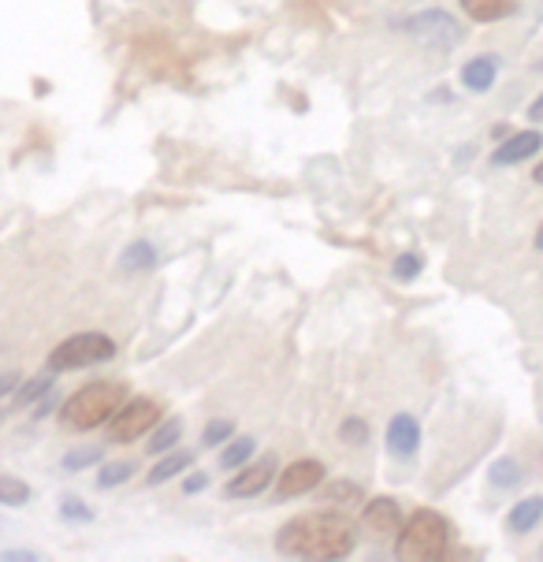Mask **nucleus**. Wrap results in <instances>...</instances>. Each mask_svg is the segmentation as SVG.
<instances>
[{
	"label": "nucleus",
	"mask_w": 543,
	"mask_h": 562,
	"mask_svg": "<svg viewBox=\"0 0 543 562\" xmlns=\"http://www.w3.org/2000/svg\"><path fill=\"white\" fill-rule=\"evenodd\" d=\"M354 544H358L354 521L342 518V514H328V510L291 518L287 526L280 529V537H275V548H280L283 555L317 559V562L347 559L350 551H354Z\"/></svg>",
	"instance_id": "1"
},
{
	"label": "nucleus",
	"mask_w": 543,
	"mask_h": 562,
	"mask_svg": "<svg viewBox=\"0 0 543 562\" xmlns=\"http://www.w3.org/2000/svg\"><path fill=\"white\" fill-rule=\"evenodd\" d=\"M123 403H127V387L116 384V380H93V384L79 387V392L60 406V422L68 425L71 432H93V428L109 425Z\"/></svg>",
	"instance_id": "2"
},
{
	"label": "nucleus",
	"mask_w": 543,
	"mask_h": 562,
	"mask_svg": "<svg viewBox=\"0 0 543 562\" xmlns=\"http://www.w3.org/2000/svg\"><path fill=\"white\" fill-rule=\"evenodd\" d=\"M398 559L443 562L451 559V521L440 510H417L398 529Z\"/></svg>",
	"instance_id": "3"
},
{
	"label": "nucleus",
	"mask_w": 543,
	"mask_h": 562,
	"mask_svg": "<svg viewBox=\"0 0 543 562\" xmlns=\"http://www.w3.org/2000/svg\"><path fill=\"white\" fill-rule=\"evenodd\" d=\"M112 358H116V342L104 336V331H79V336H68L53 350L49 369L53 373H68V369L101 366V361H112Z\"/></svg>",
	"instance_id": "4"
},
{
	"label": "nucleus",
	"mask_w": 543,
	"mask_h": 562,
	"mask_svg": "<svg viewBox=\"0 0 543 562\" xmlns=\"http://www.w3.org/2000/svg\"><path fill=\"white\" fill-rule=\"evenodd\" d=\"M398 31L409 34L414 42L428 45V49H454V45L465 37V26L454 19L451 12H440V8H428V12H417V15H406L398 23Z\"/></svg>",
	"instance_id": "5"
},
{
	"label": "nucleus",
	"mask_w": 543,
	"mask_h": 562,
	"mask_svg": "<svg viewBox=\"0 0 543 562\" xmlns=\"http://www.w3.org/2000/svg\"><path fill=\"white\" fill-rule=\"evenodd\" d=\"M160 422V403L157 398H131V403H123L116 409V417H112V428H109V440L112 443H135L142 440L146 432H154Z\"/></svg>",
	"instance_id": "6"
},
{
	"label": "nucleus",
	"mask_w": 543,
	"mask_h": 562,
	"mask_svg": "<svg viewBox=\"0 0 543 562\" xmlns=\"http://www.w3.org/2000/svg\"><path fill=\"white\" fill-rule=\"evenodd\" d=\"M324 484V462L320 459H298L283 465L280 481H275V499H298Z\"/></svg>",
	"instance_id": "7"
},
{
	"label": "nucleus",
	"mask_w": 543,
	"mask_h": 562,
	"mask_svg": "<svg viewBox=\"0 0 543 562\" xmlns=\"http://www.w3.org/2000/svg\"><path fill=\"white\" fill-rule=\"evenodd\" d=\"M272 477H275V454H264V459H257V462H246L242 473H235V477L227 481L224 495L227 499H253V495H261L269 488Z\"/></svg>",
	"instance_id": "8"
},
{
	"label": "nucleus",
	"mask_w": 543,
	"mask_h": 562,
	"mask_svg": "<svg viewBox=\"0 0 543 562\" xmlns=\"http://www.w3.org/2000/svg\"><path fill=\"white\" fill-rule=\"evenodd\" d=\"M417 447H421V425L414 414H395L387 425V454L395 459H414Z\"/></svg>",
	"instance_id": "9"
},
{
	"label": "nucleus",
	"mask_w": 543,
	"mask_h": 562,
	"mask_svg": "<svg viewBox=\"0 0 543 562\" xmlns=\"http://www.w3.org/2000/svg\"><path fill=\"white\" fill-rule=\"evenodd\" d=\"M540 146H543V135H540V131H521V135H510L499 149H495V154H491V165H495V168H513V165H521V160L536 157V154H540Z\"/></svg>",
	"instance_id": "10"
},
{
	"label": "nucleus",
	"mask_w": 543,
	"mask_h": 562,
	"mask_svg": "<svg viewBox=\"0 0 543 562\" xmlns=\"http://www.w3.org/2000/svg\"><path fill=\"white\" fill-rule=\"evenodd\" d=\"M495 79H499V56L495 53H480V56H473V60H465L462 86L470 93H488Z\"/></svg>",
	"instance_id": "11"
},
{
	"label": "nucleus",
	"mask_w": 543,
	"mask_h": 562,
	"mask_svg": "<svg viewBox=\"0 0 543 562\" xmlns=\"http://www.w3.org/2000/svg\"><path fill=\"white\" fill-rule=\"evenodd\" d=\"M365 526L373 529V532H380V537H387V532H398V529H403V510H398V503L387 499V495H380V499H369Z\"/></svg>",
	"instance_id": "12"
},
{
	"label": "nucleus",
	"mask_w": 543,
	"mask_h": 562,
	"mask_svg": "<svg viewBox=\"0 0 543 562\" xmlns=\"http://www.w3.org/2000/svg\"><path fill=\"white\" fill-rule=\"evenodd\" d=\"M543 521V495H525L521 503H513L510 514H507V529L518 532V537H525Z\"/></svg>",
	"instance_id": "13"
},
{
	"label": "nucleus",
	"mask_w": 543,
	"mask_h": 562,
	"mask_svg": "<svg viewBox=\"0 0 543 562\" xmlns=\"http://www.w3.org/2000/svg\"><path fill=\"white\" fill-rule=\"evenodd\" d=\"M513 8H518V0H462V12L476 23H499Z\"/></svg>",
	"instance_id": "14"
},
{
	"label": "nucleus",
	"mask_w": 543,
	"mask_h": 562,
	"mask_svg": "<svg viewBox=\"0 0 543 562\" xmlns=\"http://www.w3.org/2000/svg\"><path fill=\"white\" fill-rule=\"evenodd\" d=\"M186 465H194V451H165V454H160V462L149 470V477H146L149 488H154V484H165L171 477H179Z\"/></svg>",
	"instance_id": "15"
},
{
	"label": "nucleus",
	"mask_w": 543,
	"mask_h": 562,
	"mask_svg": "<svg viewBox=\"0 0 543 562\" xmlns=\"http://www.w3.org/2000/svg\"><path fill=\"white\" fill-rule=\"evenodd\" d=\"M53 384H56L53 369H49V373H42V376H31V380H26V384H23V380H19V387H15V395H12V406H15V409H23V406H37L45 395L53 392Z\"/></svg>",
	"instance_id": "16"
},
{
	"label": "nucleus",
	"mask_w": 543,
	"mask_h": 562,
	"mask_svg": "<svg viewBox=\"0 0 543 562\" xmlns=\"http://www.w3.org/2000/svg\"><path fill=\"white\" fill-rule=\"evenodd\" d=\"M154 265H157V246L146 243V239L131 243L127 250H123V257H120V269L123 272H149Z\"/></svg>",
	"instance_id": "17"
},
{
	"label": "nucleus",
	"mask_w": 543,
	"mask_h": 562,
	"mask_svg": "<svg viewBox=\"0 0 543 562\" xmlns=\"http://www.w3.org/2000/svg\"><path fill=\"white\" fill-rule=\"evenodd\" d=\"M179 440H183V422L179 417H168V422H157L154 436H149V454H165L171 451Z\"/></svg>",
	"instance_id": "18"
},
{
	"label": "nucleus",
	"mask_w": 543,
	"mask_h": 562,
	"mask_svg": "<svg viewBox=\"0 0 543 562\" xmlns=\"http://www.w3.org/2000/svg\"><path fill=\"white\" fill-rule=\"evenodd\" d=\"M253 451H257L253 436H238V440H231L220 451V465H224V470H242V465L253 459Z\"/></svg>",
	"instance_id": "19"
},
{
	"label": "nucleus",
	"mask_w": 543,
	"mask_h": 562,
	"mask_svg": "<svg viewBox=\"0 0 543 562\" xmlns=\"http://www.w3.org/2000/svg\"><path fill=\"white\" fill-rule=\"evenodd\" d=\"M31 484L26 481H19V477H12V473H0V503L4 507H26L31 503Z\"/></svg>",
	"instance_id": "20"
},
{
	"label": "nucleus",
	"mask_w": 543,
	"mask_h": 562,
	"mask_svg": "<svg viewBox=\"0 0 543 562\" xmlns=\"http://www.w3.org/2000/svg\"><path fill=\"white\" fill-rule=\"evenodd\" d=\"M488 481H491V488H518V484L525 481V473H521V465L513 459H499L488 470Z\"/></svg>",
	"instance_id": "21"
},
{
	"label": "nucleus",
	"mask_w": 543,
	"mask_h": 562,
	"mask_svg": "<svg viewBox=\"0 0 543 562\" xmlns=\"http://www.w3.org/2000/svg\"><path fill=\"white\" fill-rule=\"evenodd\" d=\"M135 477V462H109L98 470V488H120Z\"/></svg>",
	"instance_id": "22"
},
{
	"label": "nucleus",
	"mask_w": 543,
	"mask_h": 562,
	"mask_svg": "<svg viewBox=\"0 0 543 562\" xmlns=\"http://www.w3.org/2000/svg\"><path fill=\"white\" fill-rule=\"evenodd\" d=\"M104 459V447H79V451H68L64 454V470L68 473H79V470H86V465H98Z\"/></svg>",
	"instance_id": "23"
},
{
	"label": "nucleus",
	"mask_w": 543,
	"mask_h": 562,
	"mask_svg": "<svg viewBox=\"0 0 543 562\" xmlns=\"http://www.w3.org/2000/svg\"><path fill=\"white\" fill-rule=\"evenodd\" d=\"M235 436V425L227 422V417H220V422H208L205 432H202V443L205 447H224L227 440Z\"/></svg>",
	"instance_id": "24"
},
{
	"label": "nucleus",
	"mask_w": 543,
	"mask_h": 562,
	"mask_svg": "<svg viewBox=\"0 0 543 562\" xmlns=\"http://www.w3.org/2000/svg\"><path fill=\"white\" fill-rule=\"evenodd\" d=\"M425 261L417 254H398L395 261H391V272H395V280H414V276H421Z\"/></svg>",
	"instance_id": "25"
},
{
	"label": "nucleus",
	"mask_w": 543,
	"mask_h": 562,
	"mask_svg": "<svg viewBox=\"0 0 543 562\" xmlns=\"http://www.w3.org/2000/svg\"><path fill=\"white\" fill-rule=\"evenodd\" d=\"M60 518L64 521H75V526H82V521H93V507H86L82 499L68 495V499L60 503Z\"/></svg>",
	"instance_id": "26"
},
{
	"label": "nucleus",
	"mask_w": 543,
	"mask_h": 562,
	"mask_svg": "<svg viewBox=\"0 0 543 562\" xmlns=\"http://www.w3.org/2000/svg\"><path fill=\"white\" fill-rule=\"evenodd\" d=\"M339 436H342V443L361 447V443L369 440V425L361 422V417H347V422H342V428H339Z\"/></svg>",
	"instance_id": "27"
},
{
	"label": "nucleus",
	"mask_w": 543,
	"mask_h": 562,
	"mask_svg": "<svg viewBox=\"0 0 543 562\" xmlns=\"http://www.w3.org/2000/svg\"><path fill=\"white\" fill-rule=\"evenodd\" d=\"M328 495H331V499H339V503H350V499H361V495H365V492H361L358 484H347V481H339V484H331V488H328Z\"/></svg>",
	"instance_id": "28"
},
{
	"label": "nucleus",
	"mask_w": 543,
	"mask_h": 562,
	"mask_svg": "<svg viewBox=\"0 0 543 562\" xmlns=\"http://www.w3.org/2000/svg\"><path fill=\"white\" fill-rule=\"evenodd\" d=\"M19 373H0V403H4V398H12L15 395V387H19Z\"/></svg>",
	"instance_id": "29"
},
{
	"label": "nucleus",
	"mask_w": 543,
	"mask_h": 562,
	"mask_svg": "<svg viewBox=\"0 0 543 562\" xmlns=\"http://www.w3.org/2000/svg\"><path fill=\"white\" fill-rule=\"evenodd\" d=\"M205 488H208L205 473H190V477L183 481V495H197V492H205Z\"/></svg>",
	"instance_id": "30"
},
{
	"label": "nucleus",
	"mask_w": 543,
	"mask_h": 562,
	"mask_svg": "<svg viewBox=\"0 0 543 562\" xmlns=\"http://www.w3.org/2000/svg\"><path fill=\"white\" fill-rule=\"evenodd\" d=\"M37 551H0V562H37Z\"/></svg>",
	"instance_id": "31"
},
{
	"label": "nucleus",
	"mask_w": 543,
	"mask_h": 562,
	"mask_svg": "<svg viewBox=\"0 0 543 562\" xmlns=\"http://www.w3.org/2000/svg\"><path fill=\"white\" fill-rule=\"evenodd\" d=\"M53 409H56V398H53V395H45V398H42V403H37V409H34V417H49V414H53Z\"/></svg>",
	"instance_id": "32"
},
{
	"label": "nucleus",
	"mask_w": 543,
	"mask_h": 562,
	"mask_svg": "<svg viewBox=\"0 0 543 562\" xmlns=\"http://www.w3.org/2000/svg\"><path fill=\"white\" fill-rule=\"evenodd\" d=\"M529 120H532V123H543V93L529 104Z\"/></svg>",
	"instance_id": "33"
},
{
	"label": "nucleus",
	"mask_w": 543,
	"mask_h": 562,
	"mask_svg": "<svg viewBox=\"0 0 543 562\" xmlns=\"http://www.w3.org/2000/svg\"><path fill=\"white\" fill-rule=\"evenodd\" d=\"M532 179H536V183L543 187V160H540V168H532Z\"/></svg>",
	"instance_id": "34"
},
{
	"label": "nucleus",
	"mask_w": 543,
	"mask_h": 562,
	"mask_svg": "<svg viewBox=\"0 0 543 562\" xmlns=\"http://www.w3.org/2000/svg\"><path fill=\"white\" fill-rule=\"evenodd\" d=\"M536 250H543V227H540V232H536Z\"/></svg>",
	"instance_id": "35"
},
{
	"label": "nucleus",
	"mask_w": 543,
	"mask_h": 562,
	"mask_svg": "<svg viewBox=\"0 0 543 562\" xmlns=\"http://www.w3.org/2000/svg\"><path fill=\"white\" fill-rule=\"evenodd\" d=\"M540 71H543V60H540Z\"/></svg>",
	"instance_id": "36"
}]
</instances>
